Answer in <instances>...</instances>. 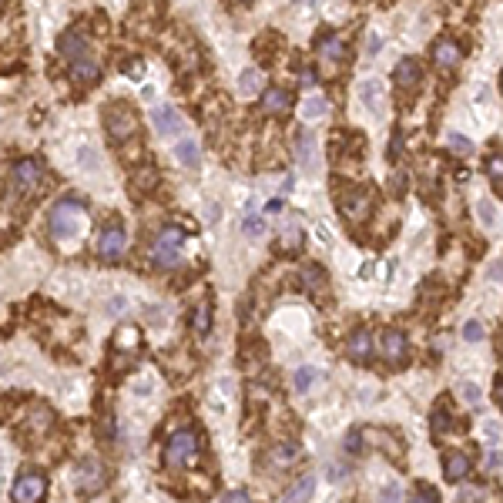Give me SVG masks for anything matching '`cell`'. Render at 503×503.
Wrapping results in <instances>:
<instances>
[{"instance_id":"obj_1","label":"cell","mask_w":503,"mask_h":503,"mask_svg":"<svg viewBox=\"0 0 503 503\" xmlns=\"http://www.w3.org/2000/svg\"><path fill=\"white\" fill-rule=\"evenodd\" d=\"M201 457V436L195 429H182L168 440V450H165V460L171 467H185V463H195Z\"/></svg>"},{"instance_id":"obj_2","label":"cell","mask_w":503,"mask_h":503,"mask_svg":"<svg viewBox=\"0 0 503 503\" xmlns=\"http://www.w3.org/2000/svg\"><path fill=\"white\" fill-rule=\"evenodd\" d=\"M81 222H84V208H81V201H61V205H54V212H51V232H54V239H74L77 229H81Z\"/></svg>"},{"instance_id":"obj_3","label":"cell","mask_w":503,"mask_h":503,"mask_svg":"<svg viewBox=\"0 0 503 503\" xmlns=\"http://www.w3.org/2000/svg\"><path fill=\"white\" fill-rule=\"evenodd\" d=\"M105 124H107V135L114 138V141H128V138L138 131V118L128 105H107Z\"/></svg>"},{"instance_id":"obj_4","label":"cell","mask_w":503,"mask_h":503,"mask_svg":"<svg viewBox=\"0 0 503 503\" xmlns=\"http://www.w3.org/2000/svg\"><path fill=\"white\" fill-rule=\"evenodd\" d=\"M182 242H185V235L178 229H165V232H161V235L154 239V245H152L154 265H161V269L175 265V262L182 259Z\"/></svg>"},{"instance_id":"obj_5","label":"cell","mask_w":503,"mask_h":503,"mask_svg":"<svg viewBox=\"0 0 503 503\" xmlns=\"http://www.w3.org/2000/svg\"><path fill=\"white\" fill-rule=\"evenodd\" d=\"M373 192L369 188H349V192H342V199H339V212L346 215L349 222H366L369 212H373Z\"/></svg>"},{"instance_id":"obj_6","label":"cell","mask_w":503,"mask_h":503,"mask_svg":"<svg viewBox=\"0 0 503 503\" xmlns=\"http://www.w3.org/2000/svg\"><path fill=\"white\" fill-rule=\"evenodd\" d=\"M47 493V480L44 473H24L20 480L14 483V503H41Z\"/></svg>"},{"instance_id":"obj_7","label":"cell","mask_w":503,"mask_h":503,"mask_svg":"<svg viewBox=\"0 0 503 503\" xmlns=\"http://www.w3.org/2000/svg\"><path fill=\"white\" fill-rule=\"evenodd\" d=\"M124 242H128V235H124V229L114 222V225H107V229L101 232V239H98V255H101L105 262L121 259Z\"/></svg>"},{"instance_id":"obj_8","label":"cell","mask_w":503,"mask_h":503,"mask_svg":"<svg viewBox=\"0 0 503 503\" xmlns=\"http://www.w3.org/2000/svg\"><path fill=\"white\" fill-rule=\"evenodd\" d=\"M41 178H44V168H41V161L24 158V161H17V165H14V185L24 192V195H31L34 188L41 185Z\"/></svg>"},{"instance_id":"obj_9","label":"cell","mask_w":503,"mask_h":503,"mask_svg":"<svg viewBox=\"0 0 503 503\" xmlns=\"http://www.w3.org/2000/svg\"><path fill=\"white\" fill-rule=\"evenodd\" d=\"M380 352L382 359H389L393 366H399L403 359H406V352H410V346H406V335L399 333V329H386L380 339Z\"/></svg>"},{"instance_id":"obj_10","label":"cell","mask_w":503,"mask_h":503,"mask_svg":"<svg viewBox=\"0 0 503 503\" xmlns=\"http://www.w3.org/2000/svg\"><path fill=\"white\" fill-rule=\"evenodd\" d=\"M295 158H299V165H302L305 171H319L316 138H312V131H305V128H299V131H295Z\"/></svg>"},{"instance_id":"obj_11","label":"cell","mask_w":503,"mask_h":503,"mask_svg":"<svg viewBox=\"0 0 503 503\" xmlns=\"http://www.w3.org/2000/svg\"><path fill=\"white\" fill-rule=\"evenodd\" d=\"M460 58H463V47H460L453 37H440V41L433 44V61H436V67H443V71H453L460 64Z\"/></svg>"},{"instance_id":"obj_12","label":"cell","mask_w":503,"mask_h":503,"mask_svg":"<svg viewBox=\"0 0 503 503\" xmlns=\"http://www.w3.org/2000/svg\"><path fill=\"white\" fill-rule=\"evenodd\" d=\"M71 77H74L77 84H94L101 77V64L94 61L91 54H81V58L71 61Z\"/></svg>"},{"instance_id":"obj_13","label":"cell","mask_w":503,"mask_h":503,"mask_svg":"<svg viewBox=\"0 0 503 503\" xmlns=\"http://www.w3.org/2000/svg\"><path fill=\"white\" fill-rule=\"evenodd\" d=\"M262 111L265 114H289L292 111V94L286 88H269L262 94Z\"/></svg>"},{"instance_id":"obj_14","label":"cell","mask_w":503,"mask_h":503,"mask_svg":"<svg viewBox=\"0 0 503 503\" xmlns=\"http://www.w3.org/2000/svg\"><path fill=\"white\" fill-rule=\"evenodd\" d=\"M61 54L64 58H81V54H88V31L84 27H71V31L61 37Z\"/></svg>"},{"instance_id":"obj_15","label":"cell","mask_w":503,"mask_h":503,"mask_svg":"<svg viewBox=\"0 0 503 503\" xmlns=\"http://www.w3.org/2000/svg\"><path fill=\"white\" fill-rule=\"evenodd\" d=\"M77 483H81V490H101L105 487V470H101V463H98V460H84V463L77 467Z\"/></svg>"},{"instance_id":"obj_16","label":"cell","mask_w":503,"mask_h":503,"mask_svg":"<svg viewBox=\"0 0 503 503\" xmlns=\"http://www.w3.org/2000/svg\"><path fill=\"white\" fill-rule=\"evenodd\" d=\"M152 121H154V131L165 135V138L182 131V118H178V111H171V107H154Z\"/></svg>"},{"instance_id":"obj_17","label":"cell","mask_w":503,"mask_h":503,"mask_svg":"<svg viewBox=\"0 0 503 503\" xmlns=\"http://www.w3.org/2000/svg\"><path fill=\"white\" fill-rule=\"evenodd\" d=\"M349 356L356 363H369L373 359V339H369L366 329H356L349 339Z\"/></svg>"},{"instance_id":"obj_18","label":"cell","mask_w":503,"mask_h":503,"mask_svg":"<svg viewBox=\"0 0 503 503\" xmlns=\"http://www.w3.org/2000/svg\"><path fill=\"white\" fill-rule=\"evenodd\" d=\"M312 493H316V476L312 473H305L302 480H295L286 493V503H309L312 500Z\"/></svg>"},{"instance_id":"obj_19","label":"cell","mask_w":503,"mask_h":503,"mask_svg":"<svg viewBox=\"0 0 503 503\" xmlns=\"http://www.w3.org/2000/svg\"><path fill=\"white\" fill-rule=\"evenodd\" d=\"M420 77H423V67H420L416 58L399 61V67H396V84L399 88H416V84H420Z\"/></svg>"},{"instance_id":"obj_20","label":"cell","mask_w":503,"mask_h":503,"mask_svg":"<svg viewBox=\"0 0 503 503\" xmlns=\"http://www.w3.org/2000/svg\"><path fill=\"white\" fill-rule=\"evenodd\" d=\"M359 101H363L373 114H382V84L380 81H363V88H359Z\"/></svg>"},{"instance_id":"obj_21","label":"cell","mask_w":503,"mask_h":503,"mask_svg":"<svg viewBox=\"0 0 503 503\" xmlns=\"http://www.w3.org/2000/svg\"><path fill=\"white\" fill-rule=\"evenodd\" d=\"M443 467H446V480H453V483H460L467 473H470V460L463 457V453H446L443 457Z\"/></svg>"},{"instance_id":"obj_22","label":"cell","mask_w":503,"mask_h":503,"mask_svg":"<svg viewBox=\"0 0 503 503\" xmlns=\"http://www.w3.org/2000/svg\"><path fill=\"white\" fill-rule=\"evenodd\" d=\"M154 185H158V171L154 168H138L131 175V195H148Z\"/></svg>"},{"instance_id":"obj_23","label":"cell","mask_w":503,"mask_h":503,"mask_svg":"<svg viewBox=\"0 0 503 503\" xmlns=\"http://www.w3.org/2000/svg\"><path fill=\"white\" fill-rule=\"evenodd\" d=\"M319 54L326 58V61H342V58H346V44H342V37H335V34H322Z\"/></svg>"},{"instance_id":"obj_24","label":"cell","mask_w":503,"mask_h":503,"mask_svg":"<svg viewBox=\"0 0 503 503\" xmlns=\"http://www.w3.org/2000/svg\"><path fill=\"white\" fill-rule=\"evenodd\" d=\"M175 154H178V161H182L185 168H195L201 161V152L195 141H178V145H175Z\"/></svg>"},{"instance_id":"obj_25","label":"cell","mask_w":503,"mask_h":503,"mask_svg":"<svg viewBox=\"0 0 503 503\" xmlns=\"http://www.w3.org/2000/svg\"><path fill=\"white\" fill-rule=\"evenodd\" d=\"M192 329H195L199 335H208V329H212V305H208V302H199V305H195Z\"/></svg>"},{"instance_id":"obj_26","label":"cell","mask_w":503,"mask_h":503,"mask_svg":"<svg viewBox=\"0 0 503 503\" xmlns=\"http://www.w3.org/2000/svg\"><path fill=\"white\" fill-rule=\"evenodd\" d=\"M326 111H329V105H326L322 98H305V101H302V118H309V121H319V118H326Z\"/></svg>"},{"instance_id":"obj_27","label":"cell","mask_w":503,"mask_h":503,"mask_svg":"<svg viewBox=\"0 0 503 503\" xmlns=\"http://www.w3.org/2000/svg\"><path fill=\"white\" fill-rule=\"evenodd\" d=\"M316 382H319V369L316 366H302L295 373V389H299V393H309Z\"/></svg>"},{"instance_id":"obj_28","label":"cell","mask_w":503,"mask_h":503,"mask_svg":"<svg viewBox=\"0 0 503 503\" xmlns=\"http://www.w3.org/2000/svg\"><path fill=\"white\" fill-rule=\"evenodd\" d=\"M239 88H242L245 94H252V91H259L262 88V71H255V67H248L242 77H239Z\"/></svg>"},{"instance_id":"obj_29","label":"cell","mask_w":503,"mask_h":503,"mask_svg":"<svg viewBox=\"0 0 503 503\" xmlns=\"http://www.w3.org/2000/svg\"><path fill=\"white\" fill-rule=\"evenodd\" d=\"M322 279H326V272H322L319 265H305V269H302V282H305V289H312V292H316V289L322 286Z\"/></svg>"},{"instance_id":"obj_30","label":"cell","mask_w":503,"mask_h":503,"mask_svg":"<svg viewBox=\"0 0 503 503\" xmlns=\"http://www.w3.org/2000/svg\"><path fill=\"white\" fill-rule=\"evenodd\" d=\"M476 215H480V222H483L487 229H493V225H497V208H493L487 199L476 201Z\"/></svg>"},{"instance_id":"obj_31","label":"cell","mask_w":503,"mask_h":503,"mask_svg":"<svg viewBox=\"0 0 503 503\" xmlns=\"http://www.w3.org/2000/svg\"><path fill=\"white\" fill-rule=\"evenodd\" d=\"M450 148H453V154H463V158H467V154H473V141L467 135H457V131H453V135H450Z\"/></svg>"},{"instance_id":"obj_32","label":"cell","mask_w":503,"mask_h":503,"mask_svg":"<svg viewBox=\"0 0 503 503\" xmlns=\"http://www.w3.org/2000/svg\"><path fill=\"white\" fill-rule=\"evenodd\" d=\"M245 235H252V239H259L262 232H265V222H262L259 215H245Z\"/></svg>"},{"instance_id":"obj_33","label":"cell","mask_w":503,"mask_h":503,"mask_svg":"<svg viewBox=\"0 0 503 503\" xmlns=\"http://www.w3.org/2000/svg\"><path fill=\"white\" fill-rule=\"evenodd\" d=\"M490 178H493V188L500 192L503 188V158L500 154H493V161H490Z\"/></svg>"},{"instance_id":"obj_34","label":"cell","mask_w":503,"mask_h":503,"mask_svg":"<svg viewBox=\"0 0 503 503\" xmlns=\"http://www.w3.org/2000/svg\"><path fill=\"white\" fill-rule=\"evenodd\" d=\"M457 503H483V490L480 487H463L460 490Z\"/></svg>"},{"instance_id":"obj_35","label":"cell","mask_w":503,"mask_h":503,"mask_svg":"<svg viewBox=\"0 0 503 503\" xmlns=\"http://www.w3.org/2000/svg\"><path fill=\"white\" fill-rule=\"evenodd\" d=\"M413 503H440V493L433 487H420L416 490V497H413Z\"/></svg>"},{"instance_id":"obj_36","label":"cell","mask_w":503,"mask_h":503,"mask_svg":"<svg viewBox=\"0 0 503 503\" xmlns=\"http://www.w3.org/2000/svg\"><path fill=\"white\" fill-rule=\"evenodd\" d=\"M463 339H467V342H480V339H483V326H480V322H467V326H463Z\"/></svg>"},{"instance_id":"obj_37","label":"cell","mask_w":503,"mask_h":503,"mask_svg":"<svg viewBox=\"0 0 503 503\" xmlns=\"http://www.w3.org/2000/svg\"><path fill=\"white\" fill-rule=\"evenodd\" d=\"M483 470L493 473V476L500 473V450H490L487 457H483Z\"/></svg>"},{"instance_id":"obj_38","label":"cell","mask_w":503,"mask_h":503,"mask_svg":"<svg viewBox=\"0 0 503 503\" xmlns=\"http://www.w3.org/2000/svg\"><path fill=\"white\" fill-rule=\"evenodd\" d=\"M446 427H450V416H446V410H440L433 416V433H443Z\"/></svg>"},{"instance_id":"obj_39","label":"cell","mask_w":503,"mask_h":503,"mask_svg":"<svg viewBox=\"0 0 503 503\" xmlns=\"http://www.w3.org/2000/svg\"><path fill=\"white\" fill-rule=\"evenodd\" d=\"M380 503H399V487H393V483H389V487L382 490Z\"/></svg>"},{"instance_id":"obj_40","label":"cell","mask_w":503,"mask_h":503,"mask_svg":"<svg viewBox=\"0 0 503 503\" xmlns=\"http://www.w3.org/2000/svg\"><path fill=\"white\" fill-rule=\"evenodd\" d=\"M272 457H279V460H295V457H299V450H295V446H282V450H275Z\"/></svg>"},{"instance_id":"obj_41","label":"cell","mask_w":503,"mask_h":503,"mask_svg":"<svg viewBox=\"0 0 503 503\" xmlns=\"http://www.w3.org/2000/svg\"><path fill=\"white\" fill-rule=\"evenodd\" d=\"M463 396L470 399V403H476V399H480V389H476L473 382H467V386H463Z\"/></svg>"},{"instance_id":"obj_42","label":"cell","mask_w":503,"mask_h":503,"mask_svg":"<svg viewBox=\"0 0 503 503\" xmlns=\"http://www.w3.org/2000/svg\"><path fill=\"white\" fill-rule=\"evenodd\" d=\"M349 450H363V433H349Z\"/></svg>"},{"instance_id":"obj_43","label":"cell","mask_w":503,"mask_h":503,"mask_svg":"<svg viewBox=\"0 0 503 503\" xmlns=\"http://www.w3.org/2000/svg\"><path fill=\"white\" fill-rule=\"evenodd\" d=\"M500 272H503V262L497 259L493 265H490V275H493V282H500Z\"/></svg>"},{"instance_id":"obj_44","label":"cell","mask_w":503,"mask_h":503,"mask_svg":"<svg viewBox=\"0 0 503 503\" xmlns=\"http://www.w3.org/2000/svg\"><path fill=\"white\" fill-rule=\"evenodd\" d=\"M107 309H111V312H124V299H121V295H118V299H111V305H107Z\"/></svg>"},{"instance_id":"obj_45","label":"cell","mask_w":503,"mask_h":503,"mask_svg":"<svg viewBox=\"0 0 503 503\" xmlns=\"http://www.w3.org/2000/svg\"><path fill=\"white\" fill-rule=\"evenodd\" d=\"M487 436H493V440H500V423H487Z\"/></svg>"},{"instance_id":"obj_46","label":"cell","mask_w":503,"mask_h":503,"mask_svg":"<svg viewBox=\"0 0 503 503\" xmlns=\"http://www.w3.org/2000/svg\"><path fill=\"white\" fill-rule=\"evenodd\" d=\"M225 503H248V497H242V493H229V497H225Z\"/></svg>"},{"instance_id":"obj_47","label":"cell","mask_w":503,"mask_h":503,"mask_svg":"<svg viewBox=\"0 0 503 503\" xmlns=\"http://www.w3.org/2000/svg\"><path fill=\"white\" fill-rule=\"evenodd\" d=\"M305 4H312V0H305Z\"/></svg>"},{"instance_id":"obj_48","label":"cell","mask_w":503,"mask_h":503,"mask_svg":"<svg viewBox=\"0 0 503 503\" xmlns=\"http://www.w3.org/2000/svg\"><path fill=\"white\" fill-rule=\"evenodd\" d=\"M239 4H245V0H239Z\"/></svg>"}]
</instances>
